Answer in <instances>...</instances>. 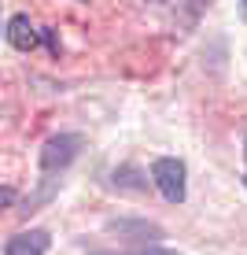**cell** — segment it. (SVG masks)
I'll return each mask as SVG.
<instances>
[{
    "label": "cell",
    "mask_w": 247,
    "mask_h": 255,
    "mask_svg": "<svg viewBox=\"0 0 247 255\" xmlns=\"http://www.w3.org/2000/svg\"><path fill=\"white\" fill-rule=\"evenodd\" d=\"M15 200H19V192H15L11 185H0V211L15 207Z\"/></svg>",
    "instance_id": "cell-8"
},
{
    "label": "cell",
    "mask_w": 247,
    "mask_h": 255,
    "mask_svg": "<svg viewBox=\"0 0 247 255\" xmlns=\"http://www.w3.org/2000/svg\"><path fill=\"white\" fill-rule=\"evenodd\" d=\"M148 4H163V0H148Z\"/></svg>",
    "instance_id": "cell-10"
},
{
    "label": "cell",
    "mask_w": 247,
    "mask_h": 255,
    "mask_svg": "<svg viewBox=\"0 0 247 255\" xmlns=\"http://www.w3.org/2000/svg\"><path fill=\"white\" fill-rule=\"evenodd\" d=\"M240 19L247 22V0H240Z\"/></svg>",
    "instance_id": "cell-9"
},
{
    "label": "cell",
    "mask_w": 247,
    "mask_h": 255,
    "mask_svg": "<svg viewBox=\"0 0 247 255\" xmlns=\"http://www.w3.org/2000/svg\"><path fill=\"white\" fill-rule=\"evenodd\" d=\"M85 148V137L82 133H56L45 140V148H41V174L52 178V174H63L70 163L82 155Z\"/></svg>",
    "instance_id": "cell-2"
},
{
    "label": "cell",
    "mask_w": 247,
    "mask_h": 255,
    "mask_svg": "<svg viewBox=\"0 0 247 255\" xmlns=\"http://www.w3.org/2000/svg\"><path fill=\"white\" fill-rule=\"evenodd\" d=\"M48 248H52L48 230H22V233L7 237L4 255H48Z\"/></svg>",
    "instance_id": "cell-4"
},
{
    "label": "cell",
    "mask_w": 247,
    "mask_h": 255,
    "mask_svg": "<svg viewBox=\"0 0 247 255\" xmlns=\"http://www.w3.org/2000/svg\"><path fill=\"white\" fill-rule=\"evenodd\" d=\"M244 155H247V140H244Z\"/></svg>",
    "instance_id": "cell-11"
},
{
    "label": "cell",
    "mask_w": 247,
    "mask_h": 255,
    "mask_svg": "<svg viewBox=\"0 0 247 255\" xmlns=\"http://www.w3.org/2000/svg\"><path fill=\"white\" fill-rule=\"evenodd\" d=\"M7 41H11V48H19V52H30V48H37V41H41V30L30 22V15H11V22H7Z\"/></svg>",
    "instance_id": "cell-5"
},
{
    "label": "cell",
    "mask_w": 247,
    "mask_h": 255,
    "mask_svg": "<svg viewBox=\"0 0 247 255\" xmlns=\"http://www.w3.org/2000/svg\"><path fill=\"white\" fill-rule=\"evenodd\" d=\"M89 255H181L173 248H159V244H140L137 252H89Z\"/></svg>",
    "instance_id": "cell-7"
},
{
    "label": "cell",
    "mask_w": 247,
    "mask_h": 255,
    "mask_svg": "<svg viewBox=\"0 0 247 255\" xmlns=\"http://www.w3.org/2000/svg\"><path fill=\"white\" fill-rule=\"evenodd\" d=\"M114 185H118V189H129V192H148V178L137 170L133 163H126V166H118V170H114Z\"/></svg>",
    "instance_id": "cell-6"
},
{
    "label": "cell",
    "mask_w": 247,
    "mask_h": 255,
    "mask_svg": "<svg viewBox=\"0 0 247 255\" xmlns=\"http://www.w3.org/2000/svg\"><path fill=\"white\" fill-rule=\"evenodd\" d=\"M107 233H118L126 241H140V244H159L163 241V226L148 222V218H114L107 222Z\"/></svg>",
    "instance_id": "cell-3"
},
{
    "label": "cell",
    "mask_w": 247,
    "mask_h": 255,
    "mask_svg": "<svg viewBox=\"0 0 247 255\" xmlns=\"http://www.w3.org/2000/svg\"><path fill=\"white\" fill-rule=\"evenodd\" d=\"M244 185H247V178H244Z\"/></svg>",
    "instance_id": "cell-12"
},
{
    "label": "cell",
    "mask_w": 247,
    "mask_h": 255,
    "mask_svg": "<svg viewBox=\"0 0 247 255\" xmlns=\"http://www.w3.org/2000/svg\"><path fill=\"white\" fill-rule=\"evenodd\" d=\"M152 181H155V189L163 192L166 204H184V196H188V170H184L181 159L159 155L152 163Z\"/></svg>",
    "instance_id": "cell-1"
}]
</instances>
